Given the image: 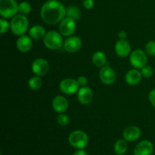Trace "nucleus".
Instances as JSON below:
<instances>
[{
  "mask_svg": "<svg viewBox=\"0 0 155 155\" xmlns=\"http://www.w3.org/2000/svg\"><path fill=\"white\" fill-rule=\"evenodd\" d=\"M41 18L45 24L54 25L61 22L67 15V9L58 0H48L43 4L40 11Z\"/></svg>",
  "mask_w": 155,
  "mask_h": 155,
  "instance_id": "f257e3e1",
  "label": "nucleus"
},
{
  "mask_svg": "<svg viewBox=\"0 0 155 155\" xmlns=\"http://www.w3.org/2000/svg\"><path fill=\"white\" fill-rule=\"evenodd\" d=\"M52 107L57 113H64L68 108V100L62 95H57L52 100Z\"/></svg>",
  "mask_w": 155,
  "mask_h": 155,
  "instance_id": "dca6fc26",
  "label": "nucleus"
},
{
  "mask_svg": "<svg viewBox=\"0 0 155 155\" xmlns=\"http://www.w3.org/2000/svg\"><path fill=\"white\" fill-rule=\"evenodd\" d=\"M77 98L82 104H89L93 98V92L92 89L87 86H82L77 92Z\"/></svg>",
  "mask_w": 155,
  "mask_h": 155,
  "instance_id": "ddd939ff",
  "label": "nucleus"
},
{
  "mask_svg": "<svg viewBox=\"0 0 155 155\" xmlns=\"http://www.w3.org/2000/svg\"><path fill=\"white\" fill-rule=\"evenodd\" d=\"M145 51L148 54L151 56H155V42L149 41L145 45Z\"/></svg>",
  "mask_w": 155,
  "mask_h": 155,
  "instance_id": "a878e982",
  "label": "nucleus"
},
{
  "mask_svg": "<svg viewBox=\"0 0 155 155\" xmlns=\"http://www.w3.org/2000/svg\"><path fill=\"white\" fill-rule=\"evenodd\" d=\"M75 20L70 17H65L59 24V31L64 36H71L76 31L77 25Z\"/></svg>",
  "mask_w": 155,
  "mask_h": 155,
  "instance_id": "0eeeda50",
  "label": "nucleus"
},
{
  "mask_svg": "<svg viewBox=\"0 0 155 155\" xmlns=\"http://www.w3.org/2000/svg\"><path fill=\"white\" fill-rule=\"evenodd\" d=\"M67 15H68V17L73 18L75 21H77V20H80L81 18V11L77 5H70L67 8Z\"/></svg>",
  "mask_w": 155,
  "mask_h": 155,
  "instance_id": "4be33fe9",
  "label": "nucleus"
},
{
  "mask_svg": "<svg viewBox=\"0 0 155 155\" xmlns=\"http://www.w3.org/2000/svg\"><path fill=\"white\" fill-rule=\"evenodd\" d=\"M46 33H45V28L42 26L36 25L32 27L29 30V36L35 40H39V39L44 38Z\"/></svg>",
  "mask_w": 155,
  "mask_h": 155,
  "instance_id": "6ab92c4d",
  "label": "nucleus"
},
{
  "mask_svg": "<svg viewBox=\"0 0 155 155\" xmlns=\"http://www.w3.org/2000/svg\"><path fill=\"white\" fill-rule=\"evenodd\" d=\"M43 42L45 47L51 50L60 49L64 45L63 38L61 33L54 30H51L46 33L43 38Z\"/></svg>",
  "mask_w": 155,
  "mask_h": 155,
  "instance_id": "7ed1b4c3",
  "label": "nucleus"
},
{
  "mask_svg": "<svg viewBox=\"0 0 155 155\" xmlns=\"http://www.w3.org/2000/svg\"><path fill=\"white\" fill-rule=\"evenodd\" d=\"M31 11V5L27 2H21L19 5H18V12L21 14V15H28Z\"/></svg>",
  "mask_w": 155,
  "mask_h": 155,
  "instance_id": "b1692460",
  "label": "nucleus"
},
{
  "mask_svg": "<svg viewBox=\"0 0 155 155\" xmlns=\"http://www.w3.org/2000/svg\"><path fill=\"white\" fill-rule=\"evenodd\" d=\"M148 99H149V101L151 102V104L155 107V89H152V90L149 92Z\"/></svg>",
  "mask_w": 155,
  "mask_h": 155,
  "instance_id": "c756f323",
  "label": "nucleus"
},
{
  "mask_svg": "<svg viewBox=\"0 0 155 155\" xmlns=\"http://www.w3.org/2000/svg\"><path fill=\"white\" fill-rule=\"evenodd\" d=\"M77 81L78 83V84L81 86H85L88 83L87 78L84 76H80V77H77Z\"/></svg>",
  "mask_w": 155,
  "mask_h": 155,
  "instance_id": "c85d7f7f",
  "label": "nucleus"
},
{
  "mask_svg": "<svg viewBox=\"0 0 155 155\" xmlns=\"http://www.w3.org/2000/svg\"><path fill=\"white\" fill-rule=\"evenodd\" d=\"M92 62L94 64L99 68H102L107 63V57L103 51H97L94 52L92 57Z\"/></svg>",
  "mask_w": 155,
  "mask_h": 155,
  "instance_id": "aec40b11",
  "label": "nucleus"
},
{
  "mask_svg": "<svg viewBox=\"0 0 155 155\" xmlns=\"http://www.w3.org/2000/svg\"><path fill=\"white\" fill-rule=\"evenodd\" d=\"M28 19L24 15H16L13 17L10 24V29L15 36H22L28 29Z\"/></svg>",
  "mask_w": 155,
  "mask_h": 155,
  "instance_id": "f03ea898",
  "label": "nucleus"
},
{
  "mask_svg": "<svg viewBox=\"0 0 155 155\" xmlns=\"http://www.w3.org/2000/svg\"><path fill=\"white\" fill-rule=\"evenodd\" d=\"M69 117L67 116L66 114H64L63 113L59 114L57 117V123L61 127H65V126H67L69 124Z\"/></svg>",
  "mask_w": 155,
  "mask_h": 155,
  "instance_id": "393cba45",
  "label": "nucleus"
},
{
  "mask_svg": "<svg viewBox=\"0 0 155 155\" xmlns=\"http://www.w3.org/2000/svg\"><path fill=\"white\" fill-rule=\"evenodd\" d=\"M127 148H128V145H127V141L125 139H119L114 144V151L117 155H124L127 152Z\"/></svg>",
  "mask_w": 155,
  "mask_h": 155,
  "instance_id": "412c9836",
  "label": "nucleus"
},
{
  "mask_svg": "<svg viewBox=\"0 0 155 155\" xmlns=\"http://www.w3.org/2000/svg\"><path fill=\"white\" fill-rule=\"evenodd\" d=\"M141 136V130L136 126H130L124 129L123 132L124 139L127 142H133L139 139Z\"/></svg>",
  "mask_w": 155,
  "mask_h": 155,
  "instance_id": "f3484780",
  "label": "nucleus"
},
{
  "mask_svg": "<svg viewBox=\"0 0 155 155\" xmlns=\"http://www.w3.org/2000/svg\"><path fill=\"white\" fill-rule=\"evenodd\" d=\"M28 86L32 90H39L42 86V79L40 78L38 76H35V77H33L32 78L30 79L28 82Z\"/></svg>",
  "mask_w": 155,
  "mask_h": 155,
  "instance_id": "5701e85b",
  "label": "nucleus"
},
{
  "mask_svg": "<svg viewBox=\"0 0 155 155\" xmlns=\"http://www.w3.org/2000/svg\"><path fill=\"white\" fill-rule=\"evenodd\" d=\"M83 5L85 8L91 9L94 6V1L93 0H84Z\"/></svg>",
  "mask_w": 155,
  "mask_h": 155,
  "instance_id": "7c9ffc66",
  "label": "nucleus"
},
{
  "mask_svg": "<svg viewBox=\"0 0 155 155\" xmlns=\"http://www.w3.org/2000/svg\"><path fill=\"white\" fill-rule=\"evenodd\" d=\"M142 73L138 69H132L126 74L125 80L130 86H136L142 80Z\"/></svg>",
  "mask_w": 155,
  "mask_h": 155,
  "instance_id": "a211bd4d",
  "label": "nucleus"
},
{
  "mask_svg": "<svg viewBox=\"0 0 155 155\" xmlns=\"http://www.w3.org/2000/svg\"><path fill=\"white\" fill-rule=\"evenodd\" d=\"M79 86L77 80L71 78L64 79L59 84L60 90L65 95H73L78 92Z\"/></svg>",
  "mask_w": 155,
  "mask_h": 155,
  "instance_id": "6e6552de",
  "label": "nucleus"
},
{
  "mask_svg": "<svg viewBox=\"0 0 155 155\" xmlns=\"http://www.w3.org/2000/svg\"><path fill=\"white\" fill-rule=\"evenodd\" d=\"M130 61L132 66L136 69H142L147 64L148 57L146 53L140 49L133 51L130 57Z\"/></svg>",
  "mask_w": 155,
  "mask_h": 155,
  "instance_id": "423d86ee",
  "label": "nucleus"
},
{
  "mask_svg": "<svg viewBox=\"0 0 155 155\" xmlns=\"http://www.w3.org/2000/svg\"><path fill=\"white\" fill-rule=\"evenodd\" d=\"M99 77L101 83L104 85H111L116 80L115 71L109 66H104L101 68L99 73Z\"/></svg>",
  "mask_w": 155,
  "mask_h": 155,
  "instance_id": "9d476101",
  "label": "nucleus"
},
{
  "mask_svg": "<svg viewBox=\"0 0 155 155\" xmlns=\"http://www.w3.org/2000/svg\"><path fill=\"white\" fill-rule=\"evenodd\" d=\"M64 48L68 53L77 52L82 47V40L80 37L76 36H69L64 42Z\"/></svg>",
  "mask_w": 155,
  "mask_h": 155,
  "instance_id": "9b49d317",
  "label": "nucleus"
},
{
  "mask_svg": "<svg viewBox=\"0 0 155 155\" xmlns=\"http://www.w3.org/2000/svg\"><path fill=\"white\" fill-rule=\"evenodd\" d=\"M70 144L73 147L79 149H83L89 143L87 134L82 130H75L70 134L68 138Z\"/></svg>",
  "mask_w": 155,
  "mask_h": 155,
  "instance_id": "20e7f679",
  "label": "nucleus"
},
{
  "mask_svg": "<svg viewBox=\"0 0 155 155\" xmlns=\"http://www.w3.org/2000/svg\"><path fill=\"white\" fill-rule=\"evenodd\" d=\"M16 46L21 52H27L33 47V41L30 36L22 35L20 36L16 42Z\"/></svg>",
  "mask_w": 155,
  "mask_h": 155,
  "instance_id": "2eb2a0df",
  "label": "nucleus"
},
{
  "mask_svg": "<svg viewBox=\"0 0 155 155\" xmlns=\"http://www.w3.org/2000/svg\"><path fill=\"white\" fill-rule=\"evenodd\" d=\"M49 70V64L45 59L36 58L32 64V71L36 76L42 77L46 74Z\"/></svg>",
  "mask_w": 155,
  "mask_h": 155,
  "instance_id": "1a4fd4ad",
  "label": "nucleus"
},
{
  "mask_svg": "<svg viewBox=\"0 0 155 155\" xmlns=\"http://www.w3.org/2000/svg\"><path fill=\"white\" fill-rule=\"evenodd\" d=\"M141 73H142V75L145 78H149L154 74V71H153V68L151 67L148 66V65H145V67L141 69Z\"/></svg>",
  "mask_w": 155,
  "mask_h": 155,
  "instance_id": "bb28decb",
  "label": "nucleus"
},
{
  "mask_svg": "<svg viewBox=\"0 0 155 155\" xmlns=\"http://www.w3.org/2000/svg\"><path fill=\"white\" fill-rule=\"evenodd\" d=\"M18 12V5L15 0H0V15L2 18H13Z\"/></svg>",
  "mask_w": 155,
  "mask_h": 155,
  "instance_id": "39448f33",
  "label": "nucleus"
},
{
  "mask_svg": "<svg viewBox=\"0 0 155 155\" xmlns=\"http://www.w3.org/2000/svg\"><path fill=\"white\" fill-rule=\"evenodd\" d=\"M118 37L120 39H126L127 37V33L125 31H120L118 33Z\"/></svg>",
  "mask_w": 155,
  "mask_h": 155,
  "instance_id": "2f4dec72",
  "label": "nucleus"
},
{
  "mask_svg": "<svg viewBox=\"0 0 155 155\" xmlns=\"http://www.w3.org/2000/svg\"><path fill=\"white\" fill-rule=\"evenodd\" d=\"M0 25H1L0 32H1L2 34L5 33L8 30V29L10 28V24H9L8 22L6 20H5L4 18H1V19H0Z\"/></svg>",
  "mask_w": 155,
  "mask_h": 155,
  "instance_id": "cd10ccee",
  "label": "nucleus"
},
{
  "mask_svg": "<svg viewBox=\"0 0 155 155\" xmlns=\"http://www.w3.org/2000/svg\"><path fill=\"white\" fill-rule=\"evenodd\" d=\"M115 52L119 57H127L131 52V46L128 41L126 39H119L114 46Z\"/></svg>",
  "mask_w": 155,
  "mask_h": 155,
  "instance_id": "4468645a",
  "label": "nucleus"
},
{
  "mask_svg": "<svg viewBox=\"0 0 155 155\" xmlns=\"http://www.w3.org/2000/svg\"><path fill=\"white\" fill-rule=\"evenodd\" d=\"M74 155H87V153H86L85 151H83V149H81L76 151V152L74 154Z\"/></svg>",
  "mask_w": 155,
  "mask_h": 155,
  "instance_id": "473e14b6",
  "label": "nucleus"
},
{
  "mask_svg": "<svg viewBox=\"0 0 155 155\" xmlns=\"http://www.w3.org/2000/svg\"><path fill=\"white\" fill-rule=\"evenodd\" d=\"M154 151V145L150 141L143 140L139 142L134 149V155H151Z\"/></svg>",
  "mask_w": 155,
  "mask_h": 155,
  "instance_id": "f8f14e48",
  "label": "nucleus"
}]
</instances>
